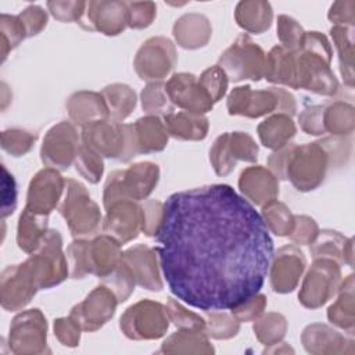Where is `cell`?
<instances>
[{"label":"cell","mask_w":355,"mask_h":355,"mask_svg":"<svg viewBox=\"0 0 355 355\" xmlns=\"http://www.w3.org/2000/svg\"><path fill=\"white\" fill-rule=\"evenodd\" d=\"M265 300H266L265 295H254L252 298H250L244 304L233 308L234 309V315L240 320L255 318L257 315H259L262 312V309L265 306Z\"/></svg>","instance_id":"obj_42"},{"label":"cell","mask_w":355,"mask_h":355,"mask_svg":"<svg viewBox=\"0 0 355 355\" xmlns=\"http://www.w3.org/2000/svg\"><path fill=\"white\" fill-rule=\"evenodd\" d=\"M158 180V168L151 162H141L130 166L128 171H116L110 175L105 184V207L116 200L133 197L136 200L148 196Z\"/></svg>","instance_id":"obj_4"},{"label":"cell","mask_w":355,"mask_h":355,"mask_svg":"<svg viewBox=\"0 0 355 355\" xmlns=\"http://www.w3.org/2000/svg\"><path fill=\"white\" fill-rule=\"evenodd\" d=\"M277 21H279L277 22L279 39L282 40V43L288 49L301 47V43L304 39V32H302V28L297 24V21H294L293 18L286 17V15H280Z\"/></svg>","instance_id":"obj_35"},{"label":"cell","mask_w":355,"mask_h":355,"mask_svg":"<svg viewBox=\"0 0 355 355\" xmlns=\"http://www.w3.org/2000/svg\"><path fill=\"white\" fill-rule=\"evenodd\" d=\"M258 133L263 146L270 148H279L294 136L295 128L288 116L276 115L262 122L258 126Z\"/></svg>","instance_id":"obj_27"},{"label":"cell","mask_w":355,"mask_h":355,"mask_svg":"<svg viewBox=\"0 0 355 355\" xmlns=\"http://www.w3.org/2000/svg\"><path fill=\"white\" fill-rule=\"evenodd\" d=\"M239 184L241 191L255 204L272 201L279 193L276 179L261 166L245 169L240 176Z\"/></svg>","instance_id":"obj_19"},{"label":"cell","mask_w":355,"mask_h":355,"mask_svg":"<svg viewBox=\"0 0 355 355\" xmlns=\"http://www.w3.org/2000/svg\"><path fill=\"white\" fill-rule=\"evenodd\" d=\"M123 261L128 263V266H130L132 273H136V280L139 284L153 291L161 290L162 283L158 277L154 254L150 248L144 245L130 248L123 254Z\"/></svg>","instance_id":"obj_20"},{"label":"cell","mask_w":355,"mask_h":355,"mask_svg":"<svg viewBox=\"0 0 355 355\" xmlns=\"http://www.w3.org/2000/svg\"><path fill=\"white\" fill-rule=\"evenodd\" d=\"M340 277V269L333 261H316L306 275L300 294L301 302L308 308L324 304L334 293Z\"/></svg>","instance_id":"obj_8"},{"label":"cell","mask_w":355,"mask_h":355,"mask_svg":"<svg viewBox=\"0 0 355 355\" xmlns=\"http://www.w3.org/2000/svg\"><path fill=\"white\" fill-rule=\"evenodd\" d=\"M80 24L85 29L118 35L128 24V7L121 1H89Z\"/></svg>","instance_id":"obj_11"},{"label":"cell","mask_w":355,"mask_h":355,"mask_svg":"<svg viewBox=\"0 0 355 355\" xmlns=\"http://www.w3.org/2000/svg\"><path fill=\"white\" fill-rule=\"evenodd\" d=\"M164 306L151 301H141L130 306L121 319V329L130 338H154L164 334L168 323L148 322L165 316Z\"/></svg>","instance_id":"obj_10"},{"label":"cell","mask_w":355,"mask_h":355,"mask_svg":"<svg viewBox=\"0 0 355 355\" xmlns=\"http://www.w3.org/2000/svg\"><path fill=\"white\" fill-rule=\"evenodd\" d=\"M165 129L178 139H204L208 129V121L204 116L193 114H168L165 115Z\"/></svg>","instance_id":"obj_25"},{"label":"cell","mask_w":355,"mask_h":355,"mask_svg":"<svg viewBox=\"0 0 355 355\" xmlns=\"http://www.w3.org/2000/svg\"><path fill=\"white\" fill-rule=\"evenodd\" d=\"M168 97L179 107L189 110L191 114L207 112L212 107V100L200 80L191 73H178L165 86Z\"/></svg>","instance_id":"obj_13"},{"label":"cell","mask_w":355,"mask_h":355,"mask_svg":"<svg viewBox=\"0 0 355 355\" xmlns=\"http://www.w3.org/2000/svg\"><path fill=\"white\" fill-rule=\"evenodd\" d=\"M47 7L50 8L54 18L60 21H73L79 19L83 12L86 3L83 1H49Z\"/></svg>","instance_id":"obj_37"},{"label":"cell","mask_w":355,"mask_h":355,"mask_svg":"<svg viewBox=\"0 0 355 355\" xmlns=\"http://www.w3.org/2000/svg\"><path fill=\"white\" fill-rule=\"evenodd\" d=\"M69 115L76 123H92L94 118H104L108 107L100 94L80 92L73 94L68 101Z\"/></svg>","instance_id":"obj_23"},{"label":"cell","mask_w":355,"mask_h":355,"mask_svg":"<svg viewBox=\"0 0 355 355\" xmlns=\"http://www.w3.org/2000/svg\"><path fill=\"white\" fill-rule=\"evenodd\" d=\"M298 222V227L295 230L297 234H293L291 239L300 244H306L309 241H312V239L316 234V225L312 219L306 218V216H300L297 218Z\"/></svg>","instance_id":"obj_43"},{"label":"cell","mask_w":355,"mask_h":355,"mask_svg":"<svg viewBox=\"0 0 355 355\" xmlns=\"http://www.w3.org/2000/svg\"><path fill=\"white\" fill-rule=\"evenodd\" d=\"M226 78L227 76H226L225 71L218 65L207 69L201 75L200 83L207 90V93L209 94V97L214 103L218 101L225 94V90H226V86H227V79Z\"/></svg>","instance_id":"obj_32"},{"label":"cell","mask_w":355,"mask_h":355,"mask_svg":"<svg viewBox=\"0 0 355 355\" xmlns=\"http://www.w3.org/2000/svg\"><path fill=\"white\" fill-rule=\"evenodd\" d=\"M173 35L180 46L186 49H196L208 42L211 36V26L204 15L186 14L176 21Z\"/></svg>","instance_id":"obj_21"},{"label":"cell","mask_w":355,"mask_h":355,"mask_svg":"<svg viewBox=\"0 0 355 355\" xmlns=\"http://www.w3.org/2000/svg\"><path fill=\"white\" fill-rule=\"evenodd\" d=\"M116 301L114 298L112 291L107 290L105 287H97L85 302L76 305L72 309V318H75L76 322L82 323L83 329L86 330H94L98 326H101L108 318L112 315L98 311V308H111L115 309Z\"/></svg>","instance_id":"obj_18"},{"label":"cell","mask_w":355,"mask_h":355,"mask_svg":"<svg viewBox=\"0 0 355 355\" xmlns=\"http://www.w3.org/2000/svg\"><path fill=\"white\" fill-rule=\"evenodd\" d=\"M128 25L132 28H144L151 24L155 17V4L146 3H126Z\"/></svg>","instance_id":"obj_34"},{"label":"cell","mask_w":355,"mask_h":355,"mask_svg":"<svg viewBox=\"0 0 355 355\" xmlns=\"http://www.w3.org/2000/svg\"><path fill=\"white\" fill-rule=\"evenodd\" d=\"M233 80H258L265 73V54L247 35H240L237 40L223 53L219 60Z\"/></svg>","instance_id":"obj_5"},{"label":"cell","mask_w":355,"mask_h":355,"mask_svg":"<svg viewBox=\"0 0 355 355\" xmlns=\"http://www.w3.org/2000/svg\"><path fill=\"white\" fill-rule=\"evenodd\" d=\"M18 17L25 25L28 36L36 35L47 22V15L39 6H31L25 8Z\"/></svg>","instance_id":"obj_40"},{"label":"cell","mask_w":355,"mask_h":355,"mask_svg":"<svg viewBox=\"0 0 355 355\" xmlns=\"http://www.w3.org/2000/svg\"><path fill=\"white\" fill-rule=\"evenodd\" d=\"M1 22V39L3 44H8V49L15 47L26 33L25 25L21 21L19 17H11L7 14H3L0 18Z\"/></svg>","instance_id":"obj_33"},{"label":"cell","mask_w":355,"mask_h":355,"mask_svg":"<svg viewBox=\"0 0 355 355\" xmlns=\"http://www.w3.org/2000/svg\"><path fill=\"white\" fill-rule=\"evenodd\" d=\"M76 132L68 122H61L49 130L43 147L42 159L49 166H58L67 169L72 162L75 154H78Z\"/></svg>","instance_id":"obj_12"},{"label":"cell","mask_w":355,"mask_h":355,"mask_svg":"<svg viewBox=\"0 0 355 355\" xmlns=\"http://www.w3.org/2000/svg\"><path fill=\"white\" fill-rule=\"evenodd\" d=\"M230 140L232 141H229V133L220 136L209 153L218 175L229 173L234 168L237 158L244 161L257 159L258 147L248 135L236 132L230 135Z\"/></svg>","instance_id":"obj_9"},{"label":"cell","mask_w":355,"mask_h":355,"mask_svg":"<svg viewBox=\"0 0 355 355\" xmlns=\"http://www.w3.org/2000/svg\"><path fill=\"white\" fill-rule=\"evenodd\" d=\"M305 266V258L301 251H298L295 247H283L277 255L276 261L272 269V287L275 291L279 293H287L291 291L298 277L301 276Z\"/></svg>","instance_id":"obj_17"},{"label":"cell","mask_w":355,"mask_h":355,"mask_svg":"<svg viewBox=\"0 0 355 355\" xmlns=\"http://www.w3.org/2000/svg\"><path fill=\"white\" fill-rule=\"evenodd\" d=\"M60 212L67 219L75 237L92 234L98 226L100 214L97 205L90 200L85 187L75 180H68L67 197Z\"/></svg>","instance_id":"obj_6"},{"label":"cell","mask_w":355,"mask_h":355,"mask_svg":"<svg viewBox=\"0 0 355 355\" xmlns=\"http://www.w3.org/2000/svg\"><path fill=\"white\" fill-rule=\"evenodd\" d=\"M166 90L164 92V86L159 83L148 85L143 93H141V100H143V108L147 112H158L162 111L166 107Z\"/></svg>","instance_id":"obj_38"},{"label":"cell","mask_w":355,"mask_h":355,"mask_svg":"<svg viewBox=\"0 0 355 355\" xmlns=\"http://www.w3.org/2000/svg\"><path fill=\"white\" fill-rule=\"evenodd\" d=\"M105 101L108 103V110L112 118L123 119L136 105L135 93L126 85H112L107 86L103 92Z\"/></svg>","instance_id":"obj_28"},{"label":"cell","mask_w":355,"mask_h":355,"mask_svg":"<svg viewBox=\"0 0 355 355\" xmlns=\"http://www.w3.org/2000/svg\"><path fill=\"white\" fill-rule=\"evenodd\" d=\"M155 240L169 290L201 311L233 309L257 295L273 257L262 216L229 184L169 196Z\"/></svg>","instance_id":"obj_1"},{"label":"cell","mask_w":355,"mask_h":355,"mask_svg":"<svg viewBox=\"0 0 355 355\" xmlns=\"http://www.w3.org/2000/svg\"><path fill=\"white\" fill-rule=\"evenodd\" d=\"M175 64V49L165 37H153L139 50L135 67L141 79H162Z\"/></svg>","instance_id":"obj_7"},{"label":"cell","mask_w":355,"mask_h":355,"mask_svg":"<svg viewBox=\"0 0 355 355\" xmlns=\"http://www.w3.org/2000/svg\"><path fill=\"white\" fill-rule=\"evenodd\" d=\"M277 161H270L272 168L280 173L283 165L287 178L291 179L298 190H312L320 180H323L326 171V154L318 143L306 144L302 147H293L283 151L280 155L273 154ZM286 178V179H287Z\"/></svg>","instance_id":"obj_2"},{"label":"cell","mask_w":355,"mask_h":355,"mask_svg":"<svg viewBox=\"0 0 355 355\" xmlns=\"http://www.w3.org/2000/svg\"><path fill=\"white\" fill-rule=\"evenodd\" d=\"M62 183L61 176L55 171L50 168L40 171L31 182L26 209L47 216L60 198Z\"/></svg>","instance_id":"obj_14"},{"label":"cell","mask_w":355,"mask_h":355,"mask_svg":"<svg viewBox=\"0 0 355 355\" xmlns=\"http://www.w3.org/2000/svg\"><path fill=\"white\" fill-rule=\"evenodd\" d=\"M17 205V189L15 180L12 175L8 173L6 166H3V178H1V216L12 214Z\"/></svg>","instance_id":"obj_39"},{"label":"cell","mask_w":355,"mask_h":355,"mask_svg":"<svg viewBox=\"0 0 355 355\" xmlns=\"http://www.w3.org/2000/svg\"><path fill=\"white\" fill-rule=\"evenodd\" d=\"M331 36L337 44L340 51V62H341V73L345 78V82L352 85V29L347 32L343 26L331 28Z\"/></svg>","instance_id":"obj_30"},{"label":"cell","mask_w":355,"mask_h":355,"mask_svg":"<svg viewBox=\"0 0 355 355\" xmlns=\"http://www.w3.org/2000/svg\"><path fill=\"white\" fill-rule=\"evenodd\" d=\"M72 262V276L82 277L87 272L105 276L116 269L119 245L107 236L97 237L92 243L75 241L68 248Z\"/></svg>","instance_id":"obj_3"},{"label":"cell","mask_w":355,"mask_h":355,"mask_svg":"<svg viewBox=\"0 0 355 355\" xmlns=\"http://www.w3.org/2000/svg\"><path fill=\"white\" fill-rule=\"evenodd\" d=\"M236 21L245 31L261 33L270 26V4L265 1H241L236 8Z\"/></svg>","instance_id":"obj_24"},{"label":"cell","mask_w":355,"mask_h":355,"mask_svg":"<svg viewBox=\"0 0 355 355\" xmlns=\"http://www.w3.org/2000/svg\"><path fill=\"white\" fill-rule=\"evenodd\" d=\"M76 169L92 183H96L103 173V161L97 151L83 144L78 148Z\"/></svg>","instance_id":"obj_31"},{"label":"cell","mask_w":355,"mask_h":355,"mask_svg":"<svg viewBox=\"0 0 355 355\" xmlns=\"http://www.w3.org/2000/svg\"><path fill=\"white\" fill-rule=\"evenodd\" d=\"M263 222L266 227L277 234V236H286L293 233V216L290 214V209H287L283 204L270 201L268 205L263 207Z\"/></svg>","instance_id":"obj_29"},{"label":"cell","mask_w":355,"mask_h":355,"mask_svg":"<svg viewBox=\"0 0 355 355\" xmlns=\"http://www.w3.org/2000/svg\"><path fill=\"white\" fill-rule=\"evenodd\" d=\"M36 136L29 135L25 130H6L3 132V148L15 155L26 153L33 144Z\"/></svg>","instance_id":"obj_36"},{"label":"cell","mask_w":355,"mask_h":355,"mask_svg":"<svg viewBox=\"0 0 355 355\" xmlns=\"http://www.w3.org/2000/svg\"><path fill=\"white\" fill-rule=\"evenodd\" d=\"M47 216L35 214L25 208L18 225V245L21 250L31 252L39 247L46 237Z\"/></svg>","instance_id":"obj_26"},{"label":"cell","mask_w":355,"mask_h":355,"mask_svg":"<svg viewBox=\"0 0 355 355\" xmlns=\"http://www.w3.org/2000/svg\"><path fill=\"white\" fill-rule=\"evenodd\" d=\"M166 312L169 316L175 320V324L178 326H187V327H194V329H202L204 327V320L198 318L194 313L187 312L184 308H182L179 304H176L173 300H169Z\"/></svg>","instance_id":"obj_41"},{"label":"cell","mask_w":355,"mask_h":355,"mask_svg":"<svg viewBox=\"0 0 355 355\" xmlns=\"http://www.w3.org/2000/svg\"><path fill=\"white\" fill-rule=\"evenodd\" d=\"M280 89L269 92H252L251 87H236L227 100L229 114L259 116L279 107Z\"/></svg>","instance_id":"obj_15"},{"label":"cell","mask_w":355,"mask_h":355,"mask_svg":"<svg viewBox=\"0 0 355 355\" xmlns=\"http://www.w3.org/2000/svg\"><path fill=\"white\" fill-rule=\"evenodd\" d=\"M132 136L136 153L159 151L166 144V129L154 116L141 118L132 125Z\"/></svg>","instance_id":"obj_22"},{"label":"cell","mask_w":355,"mask_h":355,"mask_svg":"<svg viewBox=\"0 0 355 355\" xmlns=\"http://www.w3.org/2000/svg\"><path fill=\"white\" fill-rule=\"evenodd\" d=\"M105 208L108 209L105 230L110 234H115L122 243L137 236L140 223L143 225V209L126 198L116 200Z\"/></svg>","instance_id":"obj_16"}]
</instances>
